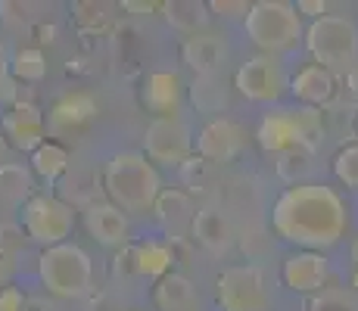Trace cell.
Listing matches in <instances>:
<instances>
[{"mask_svg": "<svg viewBox=\"0 0 358 311\" xmlns=\"http://www.w3.org/2000/svg\"><path fill=\"white\" fill-rule=\"evenodd\" d=\"M271 227L280 240L321 252L340 243L349 227V212L343 196L321 181L287 187L271 209Z\"/></svg>", "mask_w": 358, "mask_h": 311, "instance_id": "6da1fadb", "label": "cell"}, {"mask_svg": "<svg viewBox=\"0 0 358 311\" xmlns=\"http://www.w3.org/2000/svg\"><path fill=\"white\" fill-rule=\"evenodd\" d=\"M103 184H106L109 203L119 205L122 212H131V215L156 209V199L162 196L159 171L143 153L113 156L106 165V175H103Z\"/></svg>", "mask_w": 358, "mask_h": 311, "instance_id": "7a4b0ae2", "label": "cell"}, {"mask_svg": "<svg viewBox=\"0 0 358 311\" xmlns=\"http://www.w3.org/2000/svg\"><path fill=\"white\" fill-rule=\"evenodd\" d=\"M243 29L250 41L271 57V53H284L299 44L302 38V19L296 3H284V0H259L250 6L243 19Z\"/></svg>", "mask_w": 358, "mask_h": 311, "instance_id": "3957f363", "label": "cell"}, {"mask_svg": "<svg viewBox=\"0 0 358 311\" xmlns=\"http://www.w3.org/2000/svg\"><path fill=\"white\" fill-rule=\"evenodd\" d=\"M306 47L315 62L334 75L352 72L358 66V25L346 16L315 19L306 29Z\"/></svg>", "mask_w": 358, "mask_h": 311, "instance_id": "277c9868", "label": "cell"}, {"mask_svg": "<svg viewBox=\"0 0 358 311\" xmlns=\"http://www.w3.org/2000/svg\"><path fill=\"white\" fill-rule=\"evenodd\" d=\"M259 147L268 153H293V150H308L321 137V115L318 109H271L259 122Z\"/></svg>", "mask_w": 358, "mask_h": 311, "instance_id": "5b68a950", "label": "cell"}, {"mask_svg": "<svg viewBox=\"0 0 358 311\" xmlns=\"http://www.w3.org/2000/svg\"><path fill=\"white\" fill-rule=\"evenodd\" d=\"M38 274H41V283H44L53 296L78 299V296H85L87 289H91L94 261L81 246L63 243V246H53V249L41 252Z\"/></svg>", "mask_w": 358, "mask_h": 311, "instance_id": "8992f818", "label": "cell"}, {"mask_svg": "<svg viewBox=\"0 0 358 311\" xmlns=\"http://www.w3.org/2000/svg\"><path fill=\"white\" fill-rule=\"evenodd\" d=\"M22 227L44 249L63 246L66 237H72L75 212L72 205L57 196H31L22 209Z\"/></svg>", "mask_w": 358, "mask_h": 311, "instance_id": "52a82bcc", "label": "cell"}, {"mask_svg": "<svg viewBox=\"0 0 358 311\" xmlns=\"http://www.w3.org/2000/svg\"><path fill=\"white\" fill-rule=\"evenodd\" d=\"M218 305L224 311H268L271 296H268L265 274L256 265H234L218 277Z\"/></svg>", "mask_w": 358, "mask_h": 311, "instance_id": "ba28073f", "label": "cell"}, {"mask_svg": "<svg viewBox=\"0 0 358 311\" xmlns=\"http://www.w3.org/2000/svg\"><path fill=\"white\" fill-rule=\"evenodd\" d=\"M143 150H147L150 162L169 165V168H184L190 162L194 153V134L178 115L171 119H153L147 124V134H143Z\"/></svg>", "mask_w": 358, "mask_h": 311, "instance_id": "9c48e42d", "label": "cell"}, {"mask_svg": "<svg viewBox=\"0 0 358 311\" xmlns=\"http://www.w3.org/2000/svg\"><path fill=\"white\" fill-rule=\"evenodd\" d=\"M234 87L252 103H278L284 91H290V78L284 72V62L274 57H252L234 75Z\"/></svg>", "mask_w": 358, "mask_h": 311, "instance_id": "30bf717a", "label": "cell"}, {"mask_svg": "<svg viewBox=\"0 0 358 311\" xmlns=\"http://www.w3.org/2000/svg\"><path fill=\"white\" fill-rule=\"evenodd\" d=\"M196 150L206 162H231L246 150V128L234 119H212L199 131Z\"/></svg>", "mask_w": 358, "mask_h": 311, "instance_id": "8fae6325", "label": "cell"}, {"mask_svg": "<svg viewBox=\"0 0 358 311\" xmlns=\"http://www.w3.org/2000/svg\"><path fill=\"white\" fill-rule=\"evenodd\" d=\"M3 134L10 137V143L22 153H34V150L44 143L47 134V122L41 115V109L34 103H22L19 100L10 113L3 115Z\"/></svg>", "mask_w": 358, "mask_h": 311, "instance_id": "7c38bea8", "label": "cell"}, {"mask_svg": "<svg viewBox=\"0 0 358 311\" xmlns=\"http://www.w3.org/2000/svg\"><path fill=\"white\" fill-rule=\"evenodd\" d=\"M280 277L293 293H321L330 277V265L321 252H293L280 268Z\"/></svg>", "mask_w": 358, "mask_h": 311, "instance_id": "4fadbf2b", "label": "cell"}, {"mask_svg": "<svg viewBox=\"0 0 358 311\" xmlns=\"http://www.w3.org/2000/svg\"><path fill=\"white\" fill-rule=\"evenodd\" d=\"M94 115H97V100H94L87 91L66 94L53 103L50 115H47V131H50L53 137L75 134V131L85 128Z\"/></svg>", "mask_w": 358, "mask_h": 311, "instance_id": "5bb4252c", "label": "cell"}, {"mask_svg": "<svg viewBox=\"0 0 358 311\" xmlns=\"http://www.w3.org/2000/svg\"><path fill=\"white\" fill-rule=\"evenodd\" d=\"M290 91L302 106L315 109V106L334 103L340 85H336V75L330 72V68L318 66V62H308V66H302L299 72H296V78L290 81Z\"/></svg>", "mask_w": 358, "mask_h": 311, "instance_id": "9a60e30c", "label": "cell"}, {"mask_svg": "<svg viewBox=\"0 0 358 311\" xmlns=\"http://www.w3.org/2000/svg\"><path fill=\"white\" fill-rule=\"evenodd\" d=\"M190 237L196 240L203 249L215 255H224L237 240V231H234V221L224 215L215 205H206V209H196L194 227H190Z\"/></svg>", "mask_w": 358, "mask_h": 311, "instance_id": "2e32d148", "label": "cell"}, {"mask_svg": "<svg viewBox=\"0 0 358 311\" xmlns=\"http://www.w3.org/2000/svg\"><path fill=\"white\" fill-rule=\"evenodd\" d=\"M85 227L103 246H122L128 240V218H125V212L113 203H91L87 205Z\"/></svg>", "mask_w": 358, "mask_h": 311, "instance_id": "e0dca14e", "label": "cell"}, {"mask_svg": "<svg viewBox=\"0 0 358 311\" xmlns=\"http://www.w3.org/2000/svg\"><path fill=\"white\" fill-rule=\"evenodd\" d=\"M184 85L178 72H153L143 81V106L156 113V119H171L181 106Z\"/></svg>", "mask_w": 358, "mask_h": 311, "instance_id": "ac0fdd59", "label": "cell"}, {"mask_svg": "<svg viewBox=\"0 0 358 311\" xmlns=\"http://www.w3.org/2000/svg\"><path fill=\"white\" fill-rule=\"evenodd\" d=\"M156 218H159V224L165 227L169 240H178L194 227L196 212H194V203H190V196L184 190H165L162 196L156 199Z\"/></svg>", "mask_w": 358, "mask_h": 311, "instance_id": "d6986e66", "label": "cell"}, {"mask_svg": "<svg viewBox=\"0 0 358 311\" xmlns=\"http://www.w3.org/2000/svg\"><path fill=\"white\" fill-rule=\"evenodd\" d=\"M181 57L190 68L199 75H218V68L224 66V44L209 31H199V34H190L181 47Z\"/></svg>", "mask_w": 358, "mask_h": 311, "instance_id": "ffe728a7", "label": "cell"}, {"mask_svg": "<svg viewBox=\"0 0 358 311\" xmlns=\"http://www.w3.org/2000/svg\"><path fill=\"white\" fill-rule=\"evenodd\" d=\"M153 302L159 311H190L196 305V289L184 274H165L153 289Z\"/></svg>", "mask_w": 358, "mask_h": 311, "instance_id": "44dd1931", "label": "cell"}, {"mask_svg": "<svg viewBox=\"0 0 358 311\" xmlns=\"http://www.w3.org/2000/svg\"><path fill=\"white\" fill-rule=\"evenodd\" d=\"M171 261H175V255H171V246L162 243V240H143V243H137L134 249V271L143 274V277H165V274H171Z\"/></svg>", "mask_w": 358, "mask_h": 311, "instance_id": "7402d4cb", "label": "cell"}, {"mask_svg": "<svg viewBox=\"0 0 358 311\" xmlns=\"http://www.w3.org/2000/svg\"><path fill=\"white\" fill-rule=\"evenodd\" d=\"M31 168L38 178H44V181H57V178L66 175L69 168V150L63 147V143L57 140H44L38 150L31 153Z\"/></svg>", "mask_w": 358, "mask_h": 311, "instance_id": "603a6c76", "label": "cell"}, {"mask_svg": "<svg viewBox=\"0 0 358 311\" xmlns=\"http://www.w3.org/2000/svg\"><path fill=\"white\" fill-rule=\"evenodd\" d=\"M190 100H194L196 109L203 113H218V109L228 103V94H224V81L218 75H199L190 87Z\"/></svg>", "mask_w": 358, "mask_h": 311, "instance_id": "cb8c5ba5", "label": "cell"}, {"mask_svg": "<svg viewBox=\"0 0 358 311\" xmlns=\"http://www.w3.org/2000/svg\"><path fill=\"white\" fill-rule=\"evenodd\" d=\"M31 171L25 168V165H16V162H3L0 165V193H3L6 199H16V203H22V199H31Z\"/></svg>", "mask_w": 358, "mask_h": 311, "instance_id": "d4e9b609", "label": "cell"}, {"mask_svg": "<svg viewBox=\"0 0 358 311\" xmlns=\"http://www.w3.org/2000/svg\"><path fill=\"white\" fill-rule=\"evenodd\" d=\"M165 19L175 25L178 31H187V34H199V29L206 25V6L203 3H165Z\"/></svg>", "mask_w": 358, "mask_h": 311, "instance_id": "484cf974", "label": "cell"}, {"mask_svg": "<svg viewBox=\"0 0 358 311\" xmlns=\"http://www.w3.org/2000/svg\"><path fill=\"white\" fill-rule=\"evenodd\" d=\"M13 78L16 81H41L47 75V59L41 50H34V47H25V50H19L16 57H13Z\"/></svg>", "mask_w": 358, "mask_h": 311, "instance_id": "4316f807", "label": "cell"}, {"mask_svg": "<svg viewBox=\"0 0 358 311\" xmlns=\"http://www.w3.org/2000/svg\"><path fill=\"white\" fill-rule=\"evenodd\" d=\"M278 171H280V178H284L290 187L308 184L306 175L312 171V153H308V150H293V153H284V156H280Z\"/></svg>", "mask_w": 358, "mask_h": 311, "instance_id": "83f0119b", "label": "cell"}, {"mask_svg": "<svg viewBox=\"0 0 358 311\" xmlns=\"http://www.w3.org/2000/svg\"><path fill=\"white\" fill-rule=\"evenodd\" d=\"M334 175L343 187L358 190V143H349L334 156Z\"/></svg>", "mask_w": 358, "mask_h": 311, "instance_id": "f1b7e54d", "label": "cell"}, {"mask_svg": "<svg viewBox=\"0 0 358 311\" xmlns=\"http://www.w3.org/2000/svg\"><path fill=\"white\" fill-rule=\"evenodd\" d=\"M13 59L6 57V50H3V44H0V103H10V100H16V78H13Z\"/></svg>", "mask_w": 358, "mask_h": 311, "instance_id": "f546056e", "label": "cell"}, {"mask_svg": "<svg viewBox=\"0 0 358 311\" xmlns=\"http://www.w3.org/2000/svg\"><path fill=\"white\" fill-rule=\"evenodd\" d=\"M250 6L252 3H246V0H237V3H231V0H215V3H209V10H215L218 16H224V19H234V16H243L246 19Z\"/></svg>", "mask_w": 358, "mask_h": 311, "instance_id": "4dcf8cb0", "label": "cell"}, {"mask_svg": "<svg viewBox=\"0 0 358 311\" xmlns=\"http://www.w3.org/2000/svg\"><path fill=\"white\" fill-rule=\"evenodd\" d=\"M0 311H25V296L16 287H6L0 293Z\"/></svg>", "mask_w": 358, "mask_h": 311, "instance_id": "1f68e13d", "label": "cell"}, {"mask_svg": "<svg viewBox=\"0 0 358 311\" xmlns=\"http://www.w3.org/2000/svg\"><path fill=\"white\" fill-rule=\"evenodd\" d=\"M296 10L306 13V16H312V22H315V19H324L327 16V3H324V0H299V3H296Z\"/></svg>", "mask_w": 358, "mask_h": 311, "instance_id": "d6a6232c", "label": "cell"}, {"mask_svg": "<svg viewBox=\"0 0 358 311\" xmlns=\"http://www.w3.org/2000/svg\"><path fill=\"white\" fill-rule=\"evenodd\" d=\"M6 287H10V268H6V261L0 259V293H3Z\"/></svg>", "mask_w": 358, "mask_h": 311, "instance_id": "836d02e7", "label": "cell"}, {"mask_svg": "<svg viewBox=\"0 0 358 311\" xmlns=\"http://www.w3.org/2000/svg\"><path fill=\"white\" fill-rule=\"evenodd\" d=\"M3 137L6 134H3V128H0V159H3V153H6V140H3Z\"/></svg>", "mask_w": 358, "mask_h": 311, "instance_id": "e575fe53", "label": "cell"}, {"mask_svg": "<svg viewBox=\"0 0 358 311\" xmlns=\"http://www.w3.org/2000/svg\"><path fill=\"white\" fill-rule=\"evenodd\" d=\"M352 259H355V265H358V243L352 246Z\"/></svg>", "mask_w": 358, "mask_h": 311, "instance_id": "d590c367", "label": "cell"}]
</instances>
